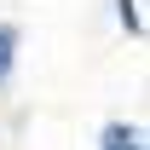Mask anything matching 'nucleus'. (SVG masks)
<instances>
[{
	"label": "nucleus",
	"mask_w": 150,
	"mask_h": 150,
	"mask_svg": "<svg viewBox=\"0 0 150 150\" xmlns=\"http://www.w3.org/2000/svg\"><path fill=\"white\" fill-rule=\"evenodd\" d=\"M104 150H144V139H139V127H110L104 133Z\"/></svg>",
	"instance_id": "f257e3e1"
},
{
	"label": "nucleus",
	"mask_w": 150,
	"mask_h": 150,
	"mask_svg": "<svg viewBox=\"0 0 150 150\" xmlns=\"http://www.w3.org/2000/svg\"><path fill=\"white\" fill-rule=\"evenodd\" d=\"M12 46H18L12 29H0V81H6V69H12Z\"/></svg>",
	"instance_id": "f03ea898"
}]
</instances>
